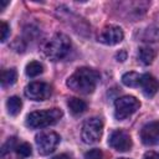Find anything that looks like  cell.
Instances as JSON below:
<instances>
[{
    "instance_id": "cell-1",
    "label": "cell",
    "mask_w": 159,
    "mask_h": 159,
    "mask_svg": "<svg viewBox=\"0 0 159 159\" xmlns=\"http://www.w3.org/2000/svg\"><path fill=\"white\" fill-rule=\"evenodd\" d=\"M98 81L99 73L96 70L89 67H80L67 78L66 84L70 87V89L77 93L89 94L96 89Z\"/></svg>"
},
{
    "instance_id": "cell-2",
    "label": "cell",
    "mask_w": 159,
    "mask_h": 159,
    "mask_svg": "<svg viewBox=\"0 0 159 159\" xmlns=\"http://www.w3.org/2000/svg\"><path fill=\"white\" fill-rule=\"evenodd\" d=\"M71 50V40L62 32L55 34L43 45V53L52 61L62 60L68 55Z\"/></svg>"
},
{
    "instance_id": "cell-3",
    "label": "cell",
    "mask_w": 159,
    "mask_h": 159,
    "mask_svg": "<svg viewBox=\"0 0 159 159\" xmlns=\"http://www.w3.org/2000/svg\"><path fill=\"white\" fill-rule=\"evenodd\" d=\"M62 111L60 108H51L45 111H35L26 116L25 124L31 129L45 128L56 124L62 118Z\"/></svg>"
},
{
    "instance_id": "cell-4",
    "label": "cell",
    "mask_w": 159,
    "mask_h": 159,
    "mask_svg": "<svg viewBox=\"0 0 159 159\" xmlns=\"http://www.w3.org/2000/svg\"><path fill=\"white\" fill-rule=\"evenodd\" d=\"M140 107V102L133 96H122L114 102V117L118 120H123L135 113Z\"/></svg>"
},
{
    "instance_id": "cell-5",
    "label": "cell",
    "mask_w": 159,
    "mask_h": 159,
    "mask_svg": "<svg viewBox=\"0 0 159 159\" xmlns=\"http://www.w3.org/2000/svg\"><path fill=\"white\" fill-rule=\"evenodd\" d=\"M103 132V122L98 117H92L89 119H86L82 130H81V138L83 143L86 144H93L99 140Z\"/></svg>"
},
{
    "instance_id": "cell-6",
    "label": "cell",
    "mask_w": 159,
    "mask_h": 159,
    "mask_svg": "<svg viewBox=\"0 0 159 159\" xmlns=\"http://www.w3.org/2000/svg\"><path fill=\"white\" fill-rule=\"evenodd\" d=\"M60 135L56 132H41L35 137L37 152L41 155L51 154L60 143Z\"/></svg>"
},
{
    "instance_id": "cell-7",
    "label": "cell",
    "mask_w": 159,
    "mask_h": 159,
    "mask_svg": "<svg viewBox=\"0 0 159 159\" xmlns=\"http://www.w3.org/2000/svg\"><path fill=\"white\" fill-rule=\"evenodd\" d=\"M25 96L31 101H45L51 96V87L46 82H31L25 87Z\"/></svg>"
},
{
    "instance_id": "cell-8",
    "label": "cell",
    "mask_w": 159,
    "mask_h": 159,
    "mask_svg": "<svg viewBox=\"0 0 159 159\" xmlns=\"http://www.w3.org/2000/svg\"><path fill=\"white\" fill-rule=\"evenodd\" d=\"M124 37V32L119 26L116 25H108L103 27L98 35V41L103 45L113 46L119 43Z\"/></svg>"
},
{
    "instance_id": "cell-9",
    "label": "cell",
    "mask_w": 159,
    "mask_h": 159,
    "mask_svg": "<svg viewBox=\"0 0 159 159\" xmlns=\"http://www.w3.org/2000/svg\"><path fill=\"white\" fill-rule=\"evenodd\" d=\"M108 144L117 152H128L132 148V138L125 130L116 129L111 133Z\"/></svg>"
},
{
    "instance_id": "cell-10",
    "label": "cell",
    "mask_w": 159,
    "mask_h": 159,
    "mask_svg": "<svg viewBox=\"0 0 159 159\" xmlns=\"http://www.w3.org/2000/svg\"><path fill=\"white\" fill-rule=\"evenodd\" d=\"M140 139L145 145L159 144V120L145 124L140 129Z\"/></svg>"
},
{
    "instance_id": "cell-11",
    "label": "cell",
    "mask_w": 159,
    "mask_h": 159,
    "mask_svg": "<svg viewBox=\"0 0 159 159\" xmlns=\"http://www.w3.org/2000/svg\"><path fill=\"white\" fill-rule=\"evenodd\" d=\"M147 97H153L159 89V81L150 73H142V81L139 86Z\"/></svg>"
},
{
    "instance_id": "cell-12",
    "label": "cell",
    "mask_w": 159,
    "mask_h": 159,
    "mask_svg": "<svg viewBox=\"0 0 159 159\" xmlns=\"http://www.w3.org/2000/svg\"><path fill=\"white\" fill-rule=\"evenodd\" d=\"M154 57H155V52H154V50L152 47H149V46H142V47L138 48L137 58H138V61L142 65H145V66L150 65L153 62Z\"/></svg>"
},
{
    "instance_id": "cell-13",
    "label": "cell",
    "mask_w": 159,
    "mask_h": 159,
    "mask_svg": "<svg viewBox=\"0 0 159 159\" xmlns=\"http://www.w3.org/2000/svg\"><path fill=\"white\" fill-rule=\"evenodd\" d=\"M67 106H68V109L70 112L73 114V116H80L82 114L86 109H87V103L83 101V99H80L77 97H72L67 101Z\"/></svg>"
},
{
    "instance_id": "cell-14",
    "label": "cell",
    "mask_w": 159,
    "mask_h": 159,
    "mask_svg": "<svg viewBox=\"0 0 159 159\" xmlns=\"http://www.w3.org/2000/svg\"><path fill=\"white\" fill-rule=\"evenodd\" d=\"M142 81V73L138 72H127L122 76V82L127 87H139Z\"/></svg>"
},
{
    "instance_id": "cell-15",
    "label": "cell",
    "mask_w": 159,
    "mask_h": 159,
    "mask_svg": "<svg viewBox=\"0 0 159 159\" xmlns=\"http://www.w3.org/2000/svg\"><path fill=\"white\" fill-rule=\"evenodd\" d=\"M6 108L10 116H17L22 108V102L17 96L9 97L6 101Z\"/></svg>"
},
{
    "instance_id": "cell-16",
    "label": "cell",
    "mask_w": 159,
    "mask_h": 159,
    "mask_svg": "<svg viewBox=\"0 0 159 159\" xmlns=\"http://www.w3.org/2000/svg\"><path fill=\"white\" fill-rule=\"evenodd\" d=\"M16 78H17V72L15 68H7V70H4L1 72V86L2 87H9V86H12L15 82H16Z\"/></svg>"
},
{
    "instance_id": "cell-17",
    "label": "cell",
    "mask_w": 159,
    "mask_h": 159,
    "mask_svg": "<svg viewBox=\"0 0 159 159\" xmlns=\"http://www.w3.org/2000/svg\"><path fill=\"white\" fill-rule=\"evenodd\" d=\"M25 72L29 77H37L43 72V66L37 61H31L30 63L26 65Z\"/></svg>"
},
{
    "instance_id": "cell-18",
    "label": "cell",
    "mask_w": 159,
    "mask_h": 159,
    "mask_svg": "<svg viewBox=\"0 0 159 159\" xmlns=\"http://www.w3.org/2000/svg\"><path fill=\"white\" fill-rule=\"evenodd\" d=\"M15 152H16L17 157H20V158H27V157H30L32 154V148H31V145L29 143L25 142V143L17 144Z\"/></svg>"
},
{
    "instance_id": "cell-19",
    "label": "cell",
    "mask_w": 159,
    "mask_h": 159,
    "mask_svg": "<svg viewBox=\"0 0 159 159\" xmlns=\"http://www.w3.org/2000/svg\"><path fill=\"white\" fill-rule=\"evenodd\" d=\"M16 138L15 137H11V138H9L7 140H6V143L2 145V149H1V154L2 155H5L6 153H9V152H11L12 149H16Z\"/></svg>"
},
{
    "instance_id": "cell-20",
    "label": "cell",
    "mask_w": 159,
    "mask_h": 159,
    "mask_svg": "<svg viewBox=\"0 0 159 159\" xmlns=\"http://www.w3.org/2000/svg\"><path fill=\"white\" fill-rule=\"evenodd\" d=\"M84 159H104L103 157V152L98 148L91 149L84 154Z\"/></svg>"
},
{
    "instance_id": "cell-21",
    "label": "cell",
    "mask_w": 159,
    "mask_h": 159,
    "mask_svg": "<svg viewBox=\"0 0 159 159\" xmlns=\"http://www.w3.org/2000/svg\"><path fill=\"white\" fill-rule=\"evenodd\" d=\"M0 32H1L0 40H1V42H4V41L7 39L9 34H10V27H9V25H7L5 21H1V25H0Z\"/></svg>"
},
{
    "instance_id": "cell-22",
    "label": "cell",
    "mask_w": 159,
    "mask_h": 159,
    "mask_svg": "<svg viewBox=\"0 0 159 159\" xmlns=\"http://www.w3.org/2000/svg\"><path fill=\"white\" fill-rule=\"evenodd\" d=\"M143 159H159V153L157 152H153V150H149L144 154V158Z\"/></svg>"
},
{
    "instance_id": "cell-23",
    "label": "cell",
    "mask_w": 159,
    "mask_h": 159,
    "mask_svg": "<svg viewBox=\"0 0 159 159\" xmlns=\"http://www.w3.org/2000/svg\"><path fill=\"white\" fill-rule=\"evenodd\" d=\"M125 56H127L125 51H124V50H122L120 52H118V53H117V61H120V62H123V61L125 60Z\"/></svg>"
},
{
    "instance_id": "cell-24",
    "label": "cell",
    "mask_w": 159,
    "mask_h": 159,
    "mask_svg": "<svg viewBox=\"0 0 159 159\" xmlns=\"http://www.w3.org/2000/svg\"><path fill=\"white\" fill-rule=\"evenodd\" d=\"M52 159H71V155H68L66 153H62V154H58V155L53 157Z\"/></svg>"
},
{
    "instance_id": "cell-25",
    "label": "cell",
    "mask_w": 159,
    "mask_h": 159,
    "mask_svg": "<svg viewBox=\"0 0 159 159\" xmlns=\"http://www.w3.org/2000/svg\"><path fill=\"white\" fill-rule=\"evenodd\" d=\"M9 4V1H4V0H0V10H4V7Z\"/></svg>"
},
{
    "instance_id": "cell-26",
    "label": "cell",
    "mask_w": 159,
    "mask_h": 159,
    "mask_svg": "<svg viewBox=\"0 0 159 159\" xmlns=\"http://www.w3.org/2000/svg\"><path fill=\"white\" fill-rule=\"evenodd\" d=\"M118 159H129V158H118Z\"/></svg>"
}]
</instances>
